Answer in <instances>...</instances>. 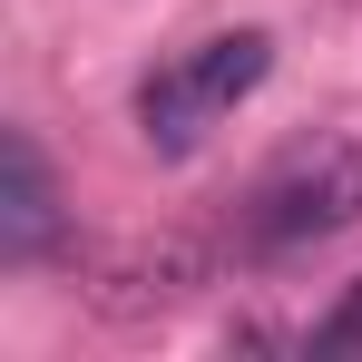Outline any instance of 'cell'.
<instances>
[{
    "instance_id": "cell-1",
    "label": "cell",
    "mask_w": 362,
    "mask_h": 362,
    "mask_svg": "<svg viewBox=\"0 0 362 362\" xmlns=\"http://www.w3.org/2000/svg\"><path fill=\"white\" fill-rule=\"evenodd\" d=\"M362 226V137H323V147H303L284 157L274 177L255 186V206H245V235L264 245V255H294V245H323Z\"/></svg>"
},
{
    "instance_id": "cell-2",
    "label": "cell",
    "mask_w": 362,
    "mask_h": 362,
    "mask_svg": "<svg viewBox=\"0 0 362 362\" xmlns=\"http://www.w3.org/2000/svg\"><path fill=\"white\" fill-rule=\"evenodd\" d=\"M216 284V255L196 235H127L108 255H88V274H78V294L98 323H157V313H177Z\"/></svg>"
},
{
    "instance_id": "cell-3",
    "label": "cell",
    "mask_w": 362,
    "mask_h": 362,
    "mask_svg": "<svg viewBox=\"0 0 362 362\" xmlns=\"http://www.w3.org/2000/svg\"><path fill=\"white\" fill-rule=\"evenodd\" d=\"M59 235V186H49V157L30 127L0 137V264H30L40 245Z\"/></svg>"
},
{
    "instance_id": "cell-4",
    "label": "cell",
    "mask_w": 362,
    "mask_h": 362,
    "mask_svg": "<svg viewBox=\"0 0 362 362\" xmlns=\"http://www.w3.org/2000/svg\"><path fill=\"white\" fill-rule=\"evenodd\" d=\"M177 69L196 78V98H206V108L226 118L235 98H255V88H264V69H274V40H264V30H226V40H206V49H186Z\"/></svg>"
},
{
    "instance_id": "cell-5",
    "label": "cell",
    "mask_w": 362,
    "mask_h": 362,
    "mask_svg": "<svg viewBox=\"0 0 362 362\" xmlns=\"http://www.w3.org/2000/svg\"><path fill=\"white\" fill-rule=\"evenodd\" d=\"M206 127H216V108L196 98V78H186V69H157V78L137 88V137H147L157 157H186Z\"/></svg>"
},
{
    "instance_id": "cell-6",
    "label": "cell",
    "mask_w": 362,
    "mask_h": 362,
    "mask_svg": "<svg viewBox=\"0 0 362 362\" xmlns=\"http://www.w3.org/2000/svg\"><path fill=\"white\" fill-rule=\"evenodd\" d=\"M323 343H333V353H362V284L333 303V313H323Z\"/></svg>"
}]
</instances>
